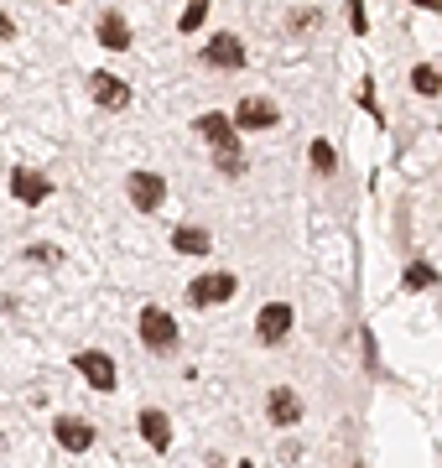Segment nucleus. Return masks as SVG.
Listing matches in <instances>:
<instances>
[{
	"label": "nucleus",
	"mask_w": 442,
	"mask_h": 468,
	"mask_svg": "<svg viewBox=\"0 0 442 468\" xmlns=\"http://www.w3.org/2000/svg\"><path fill=\"white\" fill-rule=\"evenodd\" d=\"M193 131L214 146V162H219L224 177H239V172H245V151H239V135H235V120H229V115L208 110V115H198V125H193Z\"/></svg>",
	"instance_id": "1"
},
{
	"label": "nucleus",
	"mask_w": 442,
	"mask_h": 468,
	"mask_svg": "<svg viewBox=\"0 0 442 468\" xmlns=\"http://www.w3.org/2000/svg\"><path fill=\"white\" fill-rule=\"evenodd\" d=\"M235 292H239V282L229 276V271H208V276H193L187 302H193V307H219V302H229Z\"/></svg>",
	"instance_id": "2"
},
{
	"label": "nucleus",
	"mask_w": 442,
	"mask_h": 468,
	"mask_svg": "<svg viewBox=\"0 0 442 468\" xmlns=\"http://www.w3.org/2000/svg\"><path fill=\"white\" fill-rule=\"evenodd\" d=\"M141 344L156 349V354L177 349V323H172V313H162V307H141Z\"/></svg>",
	"instance_id": "3"
},
{
	"label": "nucleus",
	"mask_w": 442,
	"mask_h": 468,
	"mask_svg": "<svg viewBox=\"0 0 442 468\" xmlns=\"http://www.w3.org/2000/svg\"><path fill=\"white\" fill-rule=\"evenodd\" d=\"M73 369L84 375L94 390H115L120 385V375H115V359L110 354H100V349H84V354H73Z\"/></svg>",
	"instance_id": "4"
},
{
	"label": "nucleus",
	"mask_w": 442,
	"mask_h": 468,
	"mask_svg": "<svg viewBox=\"0 0 442 468\" xmlns=\"http://www.w3.org/2000/svg\"><path fill=\"white\" fill-rule=\"evenodd\" d=\"M125 193H131V203H136L141 214H156V208H162V198H167V183H162L156 172H131Z\"/></svg>",
	"instance_id": "5"
},
{
	"label": "nucleus",
	"mask_w": 442,
	"mask_h": 468,
	"mask_svg": "<svg viewBox=\"0 0 442 468\" xmlns=\"http://www.w3.org/2000/svg\"><path fill=\"white\" fill-rule=\"evenodd\" d=\"M89 89H94V104H104V110H125V104H131V84L115 79L110 68H100V73L89 79Z\"/></svg>",
	"instance_id": "6"
},
{
	"label": "nucleus",
	"mask_w": 442,
	"mask_h": 468,
	"mask_svg": "<svg viewBox=\"0 0 442 468\" xmlns=\"http://www.w3.org/2000/svg\"><path fill=\"white\" fill-rule=\"evenodd\" d=\"M256 334H260V344H281V338L291 334V307L287 302H266V307H260Z\"/></svg>",
	"instance_id": "7"
},
{
	"label": "nucleus",
	"mask_w": 442,
	"mask_h": 468,
	"mask_svg": "<svg viewBox=\"0 0 442 468\" xmlns=\"http://www.w3.org/2000/svg\"><path fill=\"white\" fill-rule=\"evenodd\" d=\"M276 120H281V110H276L271 100H239V110H235L239 131H266V125H276Z\"/></svg>",
	"instance_id": "8"
},
{
	"label": "nucleus",
	"mask_w": 442,
	"mask_h": 468,
	"mask_svg": "<svg viewBox=\"0 0 442 468\" xmlns=\"http://www.w3.org/2000/svg\"><path fill=\"white\" fill-rule=\"evenodd\" d=\"M204 58H208L214 68H239V63H245V42H239L235 32H219V37H208Z\"/></svg>",
	"instance_id": "9"
},
{
	"label": "nucleus",
	"mask_w": 442,
	"mask_h": 468,
	"mask_svg": "<svg viewBox=\"0 0 442 468\" xmlns=\"http://www.w3.org/2000/svg\"><path fill=\"white\" fill-rule=\"evenodd\" d=\"M266 411H271L276 427H297L302 421V401H297V390H287V385H276L271 396H266Z\"/></svg>",
	"instance_id": "10"
},
{
	"label": "nucleus",
	"mask_w": 442,
	"mask_h": 468,
	"mask_svg": "<svg viewBox=\"0 0 442 468\" xmlns=\"http://www.w3.org/2000/svg\"><path fill=\"white\" fill-rule=\"evenodd\" d=\"M11 193H16L21 203H32V208H37V203H42V198L52 193V183L42 177V172H26V167H16V172H11Z\"/></svg>",
	"instance_id": "11"
},
{
	"label": "nucleus",
	"mask_w": 442,
	"mask_h": 468,
	"mask_svg": "<svg viewBox=\"0 0 442 468\" xmlns=\"http://www.w3.org/2000/svg\"><path fill=\"white\" fill-rule=\"evenodd\" d=\"M52 437H58L68 452H84L89 442H94V427H89V421H73V417H58L52 421Z\"/></svg>",
	"instance_id": "12"
},
{
	"label": "nucleus",
	"mask_w": 442,
	"mask_h": 468,
	"mask_svg": "<svg viewBox=\"0 0 442 468\" xmlns=\"http://www.w3.org/2000/svg\"><path fill=\"white\" fill-rule=\"evenodd\" d=\"M141 437H146L156 452H167V448H172V421L162 417L156 406H146V411H141Z\"/></svg>",
	"instance_id": "13"
},
{
	"label": "nucleus",
	"mask_w": 442,
	"mask_h": 468,
	"mask_svg": "<svg viewBox=\"0 0 442 468\" xmlns=\"http://www.w3.org/2000/svg\"><path fill=\"white\" fill-rule=\"evenodd\" d=\"M100 42H104V48H115V52H125V48H131V21L115 16V11H104V16H100Z\"/></svg>",
	"instance_id": "14"
},
{
	"label": "nucleus",
	"mask_w": 442,
	"mask_h": 468,
	"mask_svg": "<svg viewBox=\"0 0 442 468\" xmlns=\"http://www.w3.org/2000/svg\"><path fill=\"white\" fill-rule=\"evenodd\" d=\"M172 245L183 255H208V229H198V224H177L172 229Z\"/></svg>",
	"instance_id": "15"
},
{
	"label": "nucleus",
	"mask_w": 442,
	"mask_h": 468,
	"mask_svg": "<svg viewBox=\"0 0 442 468\" xmlns=\"http://www.w3.org/2000/svg\"><path fill=\"white\" fill-rule=\"evenodd\" d=\"M411 89H416V94H426V100H432V94H442V73L432 63H422L416 68V73H411Z\"/></svg>",
	"instance_id": "16"
},
{
	"label": "nucleus",
	"mask_w": 442,
	"mask_h": 468,
	"mask_svg": "<svg viewBox=\"0 0 442 468\" xmlns=\"http://www.w3.org/2000/svg\"><path fill=\"white\" fill-rule=\"evenodd\" d=\"M406 286H411V292H422V286H437V266H426V261H411V266H406Z\"/></svg>",
	"instance_id": "17"
},
{
	"label": "nucleus",
	"mask_w": 442,
	"mask_h": 468,
	"mask_svg": "<svg viewBox=\"0 0 442 468\" xmlns=\"http://www.w3.org/2000/svg\"><path fill=\"white\" fill-rule=\"evenodd\" d=\"M204 16H208V5H204V0H193L183 16H177V32H198V27H204Z\"/></svg>",
	"instance_id": "18"
},
{
	"label": "nucleus",
	"mask_w": 442,
	"mask_h": 468,
	"mask_svg": "<svg viewBox=\"0 0 442 468\" xmlns=\"http://www.w3.org/2000/svg\"><path fill=\"white\" fill-rule=\"evenodd\" d=\"M307 156H312V167H318V172H333V146H328V141H312Z\"/></svg>",
	"instance_id": "19"
},
{
	"label": "nucleus",
	"mask_w": 442,
	"mask_h": 468,
	"mask_svg": "<svg viewBox=\"0 0 442 468\" xmlns=\"http://www.w3.org/2000/svg\"><path fill=\"white\" fill-rule=\"evenodd\" d=\"M26 255H32L37 266H58V261H63V250H58V245H32Z\"/></svg>",
	"instance_id": "20"
},
{
	"label": "nucleus",
	"mask_w": 442,
	"mask_h": 468,
	"mask_svg": "<svg viewBox=\"0 0 442 468\" xmlns=\"http://www.w3.org/2000/svg\"><path fill=\"white\" fill-rule=\"evenodd\" d=\"M11 37H16V21H11L5 11H0V42H11Z\"/></svg>",
	"instance_id": "21"
},
{
	"label": "nucleus",
	"mask_w": 442,
	"mask_h": 468,
	"mask_svg": "<svg viewBox=\"0 0 442 468\" xmlns=\"http://www.w3.org/2000/svg\"><path fill=\"white\" fill-rule=\"evenodd\" d=\"M354 468H364V463H354Z\"/></svg>",
	"instance_id": "22"
}]
</instances>
